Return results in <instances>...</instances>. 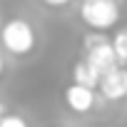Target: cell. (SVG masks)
I'll return each instance as SVG.
<instances>
[{
	"label": "cell",
	"mask_w": 127,
	"mask_h": 127,
	"mask_svg": "<svg viewBox=\"0 0 127 127\" xmlns=\"http://www.w3.org/2000/svg\"><path fill=\"white\" fill-rule=\"evenodd\" d=\"M85 52H87V55H85V62H87V65H90L100 77H102L105 72L120 67V65H117V57H115V50H112V45H110V40L97 42V45L87 47Z\"/></svg>",
	"instance_id": "3957f363"
},
{
	"label": "cell",
	"mask_w": 127,
	"mask_h": 127,
	"mask_svg": "<svg viewBox=\"0 0 127 127\" xmlns=\"http://www.w3.org/2000/svg\"><path fill=\"white\" fill-rule=\"evenodd\" d=\"M72 85H80V87H87V90H95L100 85V75L87 65L85 60H80L77 65L72 67Z\"/></svg>",
	"instance_id": "8992f818"
},
{
	"label": "cell",
	"mask_w": 127,
	"mask_h": 127,
	"mask_svg": "<svg viewBox=\"0 0 127 127\" xmlns=\"http://www.w3.org/2000/svg\"><path fill=\"white\" fill-rule=\"evenodd\" d=\"M112 50H115V57H117V65H127V28L115 32V37L110 40Z\"/></svg>",
	"instance_id": "52a82bcc"
},
{
	"label": "cell",
	"mask_w": 127,
	"mask_h": 127,
	"mask_svg": "<svg viewBox=\"0 0 127 127\" xmlns=\"http://www.w3.org/2000/svg\"><path fill=\"white\" fill-rule=\"evenodd\" d=\"M117 3H120V0H117Z\"/></svg>",
	"instance_id": "7c38bea8"
},
{
	"label": "cell",
	"mask_w": 127,
	"mask_h": 127,
	"mask_svg": "<svg viewBox=\"0 0 127 127\" xmlns=\"http://www.w3.org/2000/svg\"><path fill=\"white\" fill-rule=\"evenodd\" d=\"M65 102L72 112H90L95 107V90H87V87H80V85H70L65 90Z\"/></svg>",
	"instance_id": "5b68a950"
},
{
	"label": "cell",
	"mask_w": 127,
	"mask_h": 127,
	"mask_svg": "<svg viewBox=\"0 0 127 127\" xmlns=\"http://www.w3.org/2000/svg\"><path fill=\"white\" fill-rule=\"evenodd\" d=\"M45 5H50V8H62V5H67L70 0H42Z\"/></svg>",
	"instance_id": "9c48e42d"
},
{
	"label": "cell",
	"mask_w": 127,
	"mask_h": 127,
	"mask_svg": "<svg viewBox=\"0 0 127 127\" xmlns=\"http://www.w3.org/2000/svg\"><path fill=\"white\" fill-rule=\"evenodd\" d=\"M97 87H100L105 100H112V102L125 100L127 97V67H115V70L105 72L100 77Z\"/></svg>",
	"instance_id": "277c9868"
},
{
	"label": "cell",
	"mask_w": 127,
	"mask_h": 127,
	"mask_svg": "<svg viewBox=\"0 0 127 127\" xmlns=\"http://www.w3.org/2000/svg\"><path fill=\"white\" fill-rule=\"evenodd\" d=\"M80 18L92 30H110L120 20V3L117 0H82Z\"/></svg>",
	"instance_id": "6da1fadb"
},
{
	"label": "cell",
	"mask_w": 127,
	"mask_h": 127,
	"mask_svg": "<svg viewBox=\"0 0 127 127\" xmlns=\"http://www.w3.org/2000/svg\"><path fill=\"white\" fill-rule=\"evenodd\" d=\"M0 40H3V47L13 55H28L35 47V30L28 20L23 18H13L3 25L0 30Z\"/></svg>",
	"instance_id": "7a4b0ae2"
},
{
	"label": "cell",
	"mask_w": 127,
	"mask_h": 127,
	"mask_svg": "<svg viewBox=\"0 0 127 127\" xmlns=\"http://www.w3.org/2000/svg\"><path fill=\"white\" fill-rule=\"evenodd\" d=\"M3 67H5V60H3V52H0V75H3Z\"/></svg>",
	"instance_id": "30bf717a"
},
{
	"label": "cell",
	"mask_w": 127,
	"mask_h": 127,
	"mask_svg": "<svg viewBox=\"0 0 127 127\" xmlns=\"http://www.w3.org/2000/svg\"><path fill=\"white\" fill-rule=\"evenodd\" d=\"M0 127H28V122L20 115H5L3 120H0Z\"/></svg>",
	"instance_id": "ba28073f"
},
{
	"label": "cell",
	"mask_w": 127,
	"mask_h": 127,
	"mask_svg": "<svg viewBox=\"0 0 127 127\" xmlns=\"http://www.w3.org/2000/svg\"><path fill=\"white\" fill-rule=\"evenodd\" d=\"M3 117H5V105L0 102V120H3Z\"/></svg>",
	"instance_id": "8fae6325"
}]
</instances>
